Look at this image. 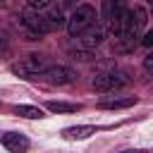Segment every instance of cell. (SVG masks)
Instances as JSON below:
<instances>
[{
    "label": "cell",
    "mask_w": 153,
    "mask_h": 153,
    "mask_svg": "<svg viewBox=\"0 0 153 153\" xmlns=\"http://www.w3.org/2000/svg\"><path fill=\"white\" fill-rule=\"evenodd\" d=\"M12 112L19 115V117H29V120H41V117H45V112H43L41 108H36V105H14Z\"/></svg>",
    "instance_id": "7c38bea8"
},
{
    "label": "cell",
    "mask_w": 153,
    "mask_h": 153,
    "mask_svg": "<svg viewBox=\"0 0 153 153\" xmlns=\"http://www.w3.org/2000/svg\"><path fill=\"white\" fill-rule=\"evenodd\" d=\"M127 12H129V7L122 5V2H112V0L103 2V22H105V29L112 36H117V31L122 29V24L127 19Z\"/></svg>",
    "instance_id": "5b68a950"
},
{
    "label": "cell",
    "mask_w": 153,
    "mask_h": 153,
    "mask_svg": "<svg viewBox=\"0 0 153 153\" xmlns=\"http://www.w3.org/2000/svg\"><path fill=\"white\" fill-rule=\"evenodd\" d=\"M19 24H22V29H24V33H26L29 38H38V36H43V33L57 29V24L53 22V17L38 14V12H26V10H24Z\"/></svg>",
    "instance_id": "277c9868"
},
{
    "label": "cell",
    "mask_w": 153,
    "mask_h": 153,
    "mask_svg": "<svg viewBox=\"0 0 153 153\" xmlns=\"http://www.w3.org/2000/svg\"><path fill=\"white\" fill-rule=\"evenodd\" d=\"M143 67H146V69H148V72H151V69H153V55H148V57H146V60H143Z\"/></svg>",
    "instance_id": "9a60e30c"
},
{
    "label": "cell",
    "mask_w": 153,
    "mask_h": 153,
    "mask_svg": "<svg viewBox=\"0 0 153 153\" xmlns=\"http://www.w3.org/2000/svg\"><path fill=\"white\" fill-rule=\"evenodd\" d=\"M146 17H148V14H146L143 7H139V5L129 7L122 29H120L117 36H115V48H117L120 53H127V50L134 48L136 38L141 36V29H143V24H146Z\"/></svg>",
    "instance_id": "6da1fadb"
},
{
    "label": "cell",
    "mask_w": 153,
    "mask_h": 153,
    "mask_svg": "<svg viewBox=\"0 0 153 153\" xmlns=\"http://www.w3.org/2000/svg\"><path fill=\"white\" fill-rule=\"evenodd\" d=\"M129 84V74L124 69H108L93 76V88L96 91H117Z\"/></svg>",
    "instance_id": "8992f818"
},
{
    "label": "cell",
    "mask_w": 153,
    "mask_h": 153,
    "mask_svg": "<svg viewBox=\"0 0 153 153\" xmlns=\"http://www.w3.org/2000/svg\"><path fill=\"white\" fill-rule=\"evenodd\" d=\"M48 69H50L48 57H45V55H38V53H31V55H26L24 60H19L17 65H12V72H14L17 76H22V79L43 76Z\"/></svg>",
    "instance_id": "3957f363"
},
{
    "label": "cell",
    "mask_w": 153,
    "mask_h": 153,
    "mask_svg": "<svg viewBox=\"0 0 153 153\" xmlns=\"http://www.w3.org/2000/svg\"><path fill=\"white\" fill-rule=\"evenodd\" d=\"M105 38V26H100V24H96V26H91L79 41H81V45L86 48V50H91V48H96V45H100V41Z\"/></svg>",
    "instance_id": "9c48e42d"
},
{
    "label": "cell",
    "mask_w": 153,
    "mask_h": 153,
    "mask_svg": "<svg viewBox=\"0 0 153 153\" xmlns=\"http://www.w3.org/2000/svg\"><path fill=\"white\" fill-rule=\"evenodd\" d=\"M48 110L50 112H76V110H81V105L79 103H65V100H50Z\"/></svg>",
    "instance_id": "4fadbf2b"
},
{
    "label": "cell",
    "mask_w": 153,
    "mask_h": 153,
    "mask_svg": "<svg viewBox=\"0 0 153 153\" xmlns=\"http://www.w3.org/2000/svg\"><path fill=\"white\" fill-rule=\"evenodd\" d=\"M136 103V98H105L98 103V108L103 110H122V108H131Z\"/></svg>",
    "instance_id": "8fae6325"
},
{
    "label": "cell",
    "mask_w": 153,
    "mask_h": 153,
    "mask_svg": "<svg viewBox=\"0 0 153 153\" xmlns=\"http://www.w3.org/2000/svg\"><path fill=\"white\" fill-rule=\"evenodd\" d=\"M141 45H146V48H153V29H151V31H146V36L141 38Z\"/></svg>",
    "instance_id": "5bb4252c"
},
{
    "label": "cell",
    "mask_w": 153,
    "mask_h": 153,
    "mask_svg": "<svg viewBox=\"0 0 153 153\" xmlns=\"http://www.w3.org/2000/svg\"><path fill=\"white\" fill-rule=\"evenodd\" d=\"M98 19H96V7L93 5H76L72 10V14L67 17V31L69 36H84L91 26H96Z\"/></svg>",
    "instance_id": "7a4b0ae2"
},
{
    "label": "cell",
    "mask_w": 153,
    "mask_h": 153,
    "mask_svg": "<svg viewBox=\"0 0 153 153\" xmlns=\"http://www.w3.org/2000/svg\"><path fill=\"white\" fill-rule=\"evenodd\" d=\"M120 153H148L146 148H127V151H120Z\"/></svg>",
    "instance_id": "2e32d148"
},
{
    "label": "cell",
    "mask_w": 153,
    "mask_h": 153,
    "mask_svg": "<svg viewBox=\"0 0 153 153\" xmlns=\"http://www.w3.org/2000/svg\"><path fill=\"white\" fill-rule=\"evenodd\" d=\"M2 146L10 151V153H26L29 151V139L22 136V134H14V131H5L2 134Z\"/></svg>",
    "instance_id": "ba28073f"
},
{
    "label": "cell",
    "mask_w": 153,
    "mask_h": 153,
    "mask_svg": "<svg viewBox=\"0 0 153 153\" xmlns=\"http://www.w3.org/2000/svg\"><path fill=\"white\" fill-rule=\"evenodd\" d=\"M91 134H96V127H93V124H79V127H67V129H62V136H65V139H86V136H91Z\"/></svg>",
    "instance_id": "30bf717a"
},
{
    "label": "cell",
    "mask_w": 153,
    "mask_h": 153,
    "mask_svg": "<svg viewBox=\"0 0 153 153\" xmlns=\"http://www.w3.org/2000/svg\"><path fill=\"white\" fill-rule=\"evenodd\" d=\"M43 79L48 84H53V86H67V84H72L76 79V74H74V69H69L65 65H55L43 74Z\"/></svg>",
    "instance_id": "52a82bcc"
}]
</instances>
